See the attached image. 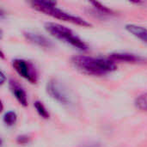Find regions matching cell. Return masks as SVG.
<instances>
[{
    "label": "cell",
    "mask_w": 147,
    "mask_h": 147,
    "mask_svg": "<svg viewBox=\"0 0 147 147\" xmlns=\"http://www.w3.org/2000/svg\"><path fill=\"white\" fill-rule=\"evenodd\" d=\"M71 64L78 71L90 76H104L115 71L117 68L115 62L110 59L94 58L84 55L73 57Z\"/></svg>",
    "instance_id": "1"
},
{
    "label": "cell",
    "mask_w": 147,
    "mask_h": 147,
    "mask_svg": "<svg viewBox=\"0 0 147 147\" xmlns=\"http://www.w3.org/2000/svg\"><path fill=\"white\" fill-rule=\"evenodd\" d=\"M30 5L33 9L39 12H42L47 16H50L55 19L70 22L83 27H90L91 24L88 22L84 18H81L78 16H74L71 13H68L61 9L56 7V3L52 1H32Z\"/></svg>",
    "instance_id": "2"
},
{
    "label": "cell",
    "mask_w": 147,
    "mask_h": 147,
    "mask_svg": "<svg viewBox=\"0 0 147 147\" xmlns=\"http://www.w3.org/2000/svg\"><path fill=\"white\" fill-rule=\"evenodd\" d=\"M45 29L53 37L64 41L68 45H71L80 51L88 50L87 44L81 40L71 29L65 26L55 22H47L45 24Z\"/></svg>",
    "instance_id": "3"
},
{
    "label": "cell",
    "mask_w": 147,
    "mask_h": 147,
    "mask_svg": "<svg viewBox=\"0 0 147 147\" xmlns=\"http://www.w3.org/2000/svg\"><path fill=\"white\" fill-rule=\"evenodd\" d=\"M12 66L19 76L30 84H34L37 83L39 74L33 63L22 59H16L12 61Z\"/></svg>",
    "instance_id": "4"
},
{
    "label": "cell",
    "mask_w": 147,
    "mask_h": 147,
    "mask_svg": "<svg viewBox=\"0 0 147 147\" xmlns=\"http://www.w3.org/2000/svg\"><path fill=\"white\" fill-rule=\"evenodd\" d=\"M47 93L56 102L63 105L71 103V96L66 88L57 79H51L46 86Z\"/></svg>",
    "instance_id": "5"
},
{
    "label": "cell",
    "mask_w": 147,
    "mask_h": 147,
    "mask_svg": "<svg viewBox=\"0 0 147 147\" xmlns=\"http://www.w3.org/2000/svg\"><path fill=\"white\" fill-rule=\"evenodd\" d=\"M9 87L11 93L16 99V101L23 107L28 106L27 94H26L25 90H23V88L20 85V84L16 80L10 79L9 82Z\"/></svg>",
    "instance_id": "6"
},
{
    "label": "cell",
    "mask_w": 147,
    "mask_h": 147,
    "mask_svg": "<svg viewBox=\"0 0 147 147\" xmlns=\"http://www.w3.org/2000/svg\"><path fill=\"white\" fill-rule=\"evenodd\" d=\"M114 62H126V63H140L145 61L146 59L137 54L129 53H121L116 52L113 53L109 55V58Z\"/></svg>",
    "instance_id": "7"
},
{
    "label": "cell",
    "mask_w": 147,
    "mask_h": 147,
    "mask_svg": "<svg viewBox=\"0 0 147 147\" xmlns=\"http://www.w3.org/2000/svg\"><path fill=\"white\" fill-rule=\"evenodd\" d=\"M24 36L29 42H31L32 44L36 45L40 47L48 49L53 47L52 41L49 39H47L46 36H44L40 34H38L35 32H26V33H24Z\"/></svg>",
    "instance_id": "8"
},
{
    "label": "cell",
    "mask_w": 147,
    "mask_h": 147,
    "mask_svg": "<svg viewBox=\"0 0 147 147\" xmlns=\"http://www.w3.org/2000/svg\"><path fill=\"white\" fill-rule=\"evenodd\" d=\"M126 29L134 36L136 38L140 39L143 42L147 43V28L135 25V24H127L126 25Z\"/></svg>",
    "instance_id": "9"
},
{
    "label": "cell",
    "mask_w": 147,
    "mask_h": 147,
    "mask_svg": "<svg viewBox=\"0 0 147 147\" xmlns=\"http://www.w3.org/2000/svg\"><path fill=\"white\" fill-rule=\"evenodd\" d=\"M3 121L7 127H13L17 121V115L14 111H8L3 116Z\"/></svg>",
    "instance_id": "10"
},
{
    "label": "cell",
    "mask_w": 147,
    "mask_h": 147,
    "mask_svg": "<svg viewBox=\"0 0 147 147\" xmlns=\"http://www.w3.org/2000/svg\"><path fill=\"white\" fill-rule=\"evenodd\" d=\"M134 104H135L136 108L139 109L140 110L147 112V93L139 96L135 99Z\"/></svg>",
    "instance_id": "11"
},
{
    "label": "cell",
    "mask_w": 147,
    "mask_h": 147,
    "mask_svg": "<svg viewBox=\"0 0 147 147\" xmlns=\"http://www.w3.org/2000/svg\"><path fill=\"white\" fill-rule=\"evenodd\" d=\"M34 109H36L38 115H39L41 118H43V119H48V118H49V113H48V111L47 110L46 107L43 105V103H42L41 102H40V101L34 102Z\"/></svg>",
    "instance_id": "12"
},
{
    "label": "cell",
    "mask_w": 147,
    "mask_h": 147,
    "mask_svg": "<svg viewBox=\"0 0 147 147\" xmlns=\"http://www.w3.org/2000/svg\"><path fill=\"white\" fill-rule=\"evenodd\" d=\"M91 4L96 9H98L100 12H102V14H104V15H111L112 14V11L109 9H108L107 7H105V6H103L102 4H101L100 3H97V2H92L91 3Z\"/></svg>",
    "instance_id": "13"
},
{
    "label": "cell",
    "mask_w": 147,
    "mask_h": 147,
    "mask_svg": "<svg viewBox=\"0 0 147 147\" xmlns=\"http://www.w3.org/2000/svg\"><path fill=\"white\" fill-rule=\"evenodd\" d=\"M28 140H29V138L28 136H25V135H22V136H19L17 138V142L20 143V144H22V145L28 143Z\"/></svg>",
    "instance_id": "14"
},
{
    "label": "cell",
    "mask_w": 147,
    "mask_h": 147,
    "mask_svg": "<svg viewBox=\"0 0 147 147\" xmlns=\"http://www.w3.org/2000/svg\"><path fill=\"white\" fill-rule=\"evenodd\" d=\"M82 147H101L100 144L98 143H90V144H88V145H85Z\"/></svg>",
    "instance_id": "15"
},
{
    "label": "cell",
    "mask_w": 147,
    "mask_h": 147,
    "mask_svg": "<svg viewBox=\"0 0 147 147\" xmlns=\"http://www.w3.org/2000/svg\"><path fill=\"white\" fill-rule=\"evenodd\" d=\"M1 84H3L4 83V80H5V77H4V73L3 71H1Z\"/></svg>",
    "instance_id": "16"
}]
</instances>
